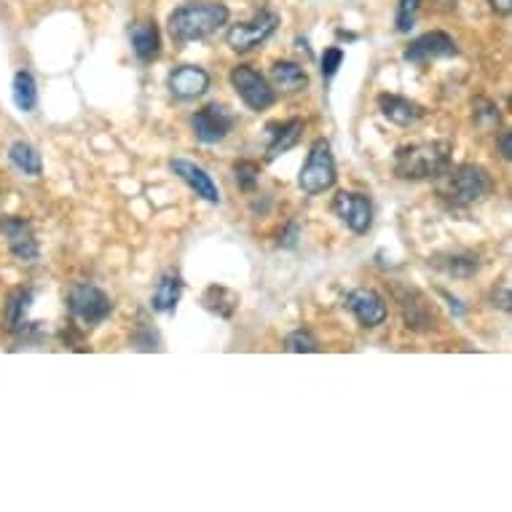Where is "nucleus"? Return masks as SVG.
Segmentation results:
<instances>
[{
	"label": "nucleus",
	"instance_id": "f257e3e1",
	"mask_svg": "<svg viewBox=\"0 0 512 512\" xmlns=\"http://www.w3.org/2000/svg\"><path fill=\"white\" fill-rule=\"evenodd\" d=\"M228 25V9L215 0L185 3L169 14V35L175 43H194L210 38L220 27Z\"/></svg>",
	"mask_w": 512,
	"mask_h": 512
},
{
	"label": "nucleus",
	"instance_id": "f03ea898",
	"mask_svg": "<svg viewBox=\"0 0 512 512\" xmlns=\"http://www.w3.org/2000/svg\"><path fill=\"white\" fill-rule=\"evenodd\" d=\"M451 143H413L397 148L395 172L403 180H429L451 167Z\"/></svg>",
	"mask_w": 512,
	"mask_h": 512
},
{
	"label": "nucleus",
	"instance_id": "7ed1b4c3",
	"mask_svg": "<svg viewBox=\"0 0 512 512\" xmlns=\"http://www.w3.org/2000/svg\"><path fill=\"white\" fill-rule=\"evenodd\" d=\"M437 191L451 204L470 207V204L483 202L494 191V180L480 164H459L454 169L448 167L437 177Z\"/></svg>",
	"mask_w": 512,
	"mask_h": 512
},
{
	"label": "nucleus",
	"instance_id": "20e7f679",
	"mask_svg": "<svg viewBox=\"0 0 512 512\" xmlns=\"http://www.w3.org/2000/svg\"><path fill=\"white\" fill-rule=\"evenodd\" d=\"M336 159H333V151H330L328 140H314L311 143L309 159L301 167V175H298V185H301L303 194L319 196L330 191L336 185Z\"/></svg>",
	"mask_w": 512,
	"mask_h": 512
},
{
	"label": "nucleus",
	"instance_id": "39448f33",
	"mask_svg": "<svg viewBox=\"0 0 512 512\" xmlns=\"http://www.w3.org/2000/svg\"><path fill=\"white\" fill-rule=\"evenodd\" d=\"M68 309L73 319L86 328H97L113 314V301L94 285H76L68 293Z\"/></svg>",
	"mask_w": 512,
	"mask_h": 512
},
{
	"label": "nucleus",
	"instance_id": "423d86ee",
	"mask_svg": "<svg viewBox=\"0 0 512 512\" xmlns=\"http://www.w3.org/2000/svg\"><path fill=\"white\" fill-rule=\"evenodd\" d=\"M231 86L239 94V100L250 110H269L277 102V89L269 84V78L261 76L258 70L250 65H239L231 70Z\"/></svg>",
	"mask_w": 512,
	"mask_h": 512
},
{
	"label": "nucleus",
	"instance_id": "0eeeda50",
	"mask_svg": "<svg viewBox=\"0 0 512 512\" xmlns=\"http://www.w3.org/2000/svg\"><path fill=\"white\" fill-rule=\"evenodd\" d=\"M279 27V17L274 11H261V14H255L250 22H239L226 33V43L236 54H247L255 46H261L271 38V35L277 33Z\"/></svg>",
	"mask_w": 512,
	"mask_h": 512
},
{
	"label": "nucleus",
	"instance_id": "6e6552de",
	"mask_svg": "<svg viewBox=\"0 0 512 512\" xmlns=\"http://www.w3.org/2000/svg\"><path fill=\"white\" fill-rule=\"evenodd\" d=\"M191 126H194V135L199 143L215 145L223 143L231 135V129L236 126V116L228 113L218 102H210V105H204L202 110H196L191 116Z\"/></svg>",
	"mask_w": 512,
	"mask_h": 512
},
{
	"label": "nucleus",
	"instance_id": "1a4fd4ad",
	"mask_svg": "<svg viewBox=\"0 0 512 512\" xmlns=\"http://www.w3.org/2000/svg\"><path fill=\"white\" fill-rule=\"evenodd\" d=\"M333 212L344 220L346 226L352 228L354 234L362 236L373 228V204L365 194H354V191H338L333 199Z\"/></svg>",
	"mask_w": 512,
	"mask_h": 512
},
{
	"label": "nucleus",
	"instance_id": "9d476101",
	"mask_svg": "<svg viewBox=\"0 0 512 512\" xmlns=\"http://www.w3.org/2000/svg\"><path fill=\"white\" fill-rule=\"evenodd\" d=\"M344 303L346 309L357 317V322H360L362 328H378V325L387 322V301H384L376 290H370V287H357L352 293H346Z\"/></svg>",
	"mask_w": 512,
	"mask_h": 512
},
{
	"label": "nucleus",
	"instance_id": "9b49d317",
	"mask_svg": "<svg viewBox=\"0 0 512 512\" xmlns=\"http://www.w3.org/2000/svg\"><path fill=\"white\" fill-rule=\"evenodd\" d=\"M459 54V46L448 33L443 30H432V33H424L421 38L408 46L403 51V57L413 65H424V62H432V59H448Z\"/></svg>",
	"mask_w": 512,
	"mask_h": 512
},
{
	"label": "nucleus",
	"instance_id": "f8f14e48",
	"mask_svg": "<svg viewBox=\"0 0 512 512\" xmlns=\"http://www.w3.org/2000/svg\"><path fill=\"white\" fill-rule=\"evenodd\" d=\"M0 234L6 236V244H9L11 255L22 263L38 261V239L33 234V226L27 223L25 218H3L0 220Z\"/></svg>",
	"mask_w": 512,
	"mask_h": 512
},
{
	"label": "nucleus",
	"instance_id": "ddd939ff",
	"mask_svg": "<svg viewBox=\"0 0 512 512\" xmlns=\"http://www.w3.org/2000/svg\"><path fill=\"white\" fill-rule=\"evenodd\" d=\"M167 86L177 100H196L210 89V73L199 65H183V68H175L169 73Z\"/></svg>",
	"mask_w": 512,
	"mask_h": 512
},
{
	"label": "nucleus",
	"instance_id": "4468645a",
	"mask_svg": "<svg viewBox=\"0 0 512 512\" xmlns=\"http://www.w3.org/2000/svg\"><path fill=\"white\" fill-rule=\"evenodd\" d=\"M169 169H172V172L199 196V199H204V202L210 204H220V188L215 185V180L207 175V169L188 159H172Z\"/></svg>",
	"mask_w": 512,
	"mask_h": 512
},
{
	"label": "nucleus",
	"instance_id": "2eb2a0df",
	"mask_svg": "<svg viewBox=\"0 0 512 512\" xmlns=\"http://www.w3.org/2000/svg\"><path fill=\"white\" fill-rule=\"evenodd\" d=\"M378 110L397 126H413L424 118V108L419 102L400 97V94H378Z\"/></svg>",
	"mask_w": 512,
	"mask_h": 512
},
{
	"label": "nucleus",
	"instance_id": "dca6fc26",
	"mask_svg": "<svg viewBox=\"0 0 512 512\" xmlns=\"http://www.w3.org/2000/svg\"><path fill=\"white\" fill-rule=\"evenodd\" d=\"M129 41H132V51L140 62H153L161 51V33L153 22H137L129 27Z\"/></svg>",
	"mask_w": 512,
	"mask_h": 512
},
{
	"label": "nucleus",
	"instance_id": "f3484780",
	"mask_svg": "<svg viewBox=\"0 0 512 512\" xmlns=\"http://www.w3.org/2000/svg\"><path fill=\"white\" fill-rule=\"evenodd\" d=\"M269 148H266V156L269 159H277L282 153H287L290 148L298 145L303 135V121L301 118H290V121H282V124H274L269 126Z\"/></svg>",
	"mask_w": 512,
	"mask_h": 512
},
{
	"label": "nucleus",
	"instance_id": "a211bd4d",
	"mask_svg": "<svg viewBox=\"0 0 512 512\" xmlns=\"http://www.w3.org/2000/svg\"><path fill=\"white\" fill-rule=\"evenodd\" d=\"M271 84L279 92L287 94H298L306 92L309 89V73L298 65V62H277L274 68H271Z\"/></svg>",
	"mask_w": 512,
	"mask_h": 512
},
{
	"label": "nucleus",
	"instance_id": "6ab92c4d",
	"mask_svg": "<svg viewBox=\"0 0 512 512\" xmlns=\"http://www.w3.org/2000/svg\"><path fill=\"white\" fill-rule=\"evenodd\" d=\"M435 269H440L443 274L454 279H470L478 274L480 263L478 255H470V252H448V255H437Z\"/></svg>",
	"mask_w": 512,
	"mask_h": 512
},
{
	"label": "nucleus",
	"instance_id": "aec40b11",
	"mask_svg": "<svg viewBox=\"0 0 512 512\" xmlns=\"http://www.w3.org/2000/svg\"><path fill=\"white\" fill-rule=\"evenodd\" d=\"M180 295H183V279H180V274H175V271H167V274L159 279L156 290H153L151 306L156 311H161V314L175 311Z\"/></svg>",
	"mask_w": 512,
	"mask_h": 512
},
{
	"label": "nucleus",
	"instance_id": "412c9836",
	"mask_svg": "<svg viewBox=\"0 0 512 512\" xmlns=\"http://www.w3.org/2000/svg\"><path fill=\"white\" fill-rule=\"evenodd\" d=\"M33 306V290H17V293L9 298V306H6V325L14 333H22L27 328V311Z\"/></svg>",
	"mask_w": 512,
	"mask_h": 512
},
{
	"label": "nucleus",
	"instance_id": "4be33fe9",
	"mask_svg": "<svg viewBox=\"0 0 512 512\" xmlns=\"http://www.w3.org/2000/svg\"><path fill=\"white\" fill-rule=\"evenodd\" d=\"M9 161L19 172H25L27 177H38L43 172L41 153L35 151L30 143H14L9 148Z\"/></svg>",
	"mask_w": 512,
	"mask_h": 512
},
{
	"label": "nucleus",
	"instance_id": "5701e85b",
	"mask_svg": "<svg viewBox=\"0 0 512 512\" xmlns=\"http://www.w3.org/2000/svg\"><path fill=\"white\" fill-rule=\"evenodd\" d=\"M14 105H17L22 113H33L38 108V86H35V78L27 73V70H19L14 76Z\"/></svg>",
	"mask_w": 512,
	"mask_h": 512
},
{
	"label": "nucleus",
	"instance_id": "b1692460",
	"mask_svg": "<svg viewBox=\"0 0 512 512\" xmlns=\"http://www.w3.org/2000/svg\"><path fill=\"white\" fill-rule=\"evenodd\" d=\"M202 301H204V309L212 311V314H218V317H231L236 306H239V298H236L231 290L218 285H212L210 290L204 293Z\"/></svg>",
	"mask_w": 512,
	"mask_h": 512
},
{
	"label": "nucleus",
	"instance_id": "393cba45",
	"mask_svg": "<svg viewBox=\"0 0 512 512\" xmlns=\"http://www.w3.org/2000/svg\"><path fill=\"white\" fill-rule=\"evenodd\" d=\"M403 311H405V322H408V328H416V330L429 328V325H432V319H435L432 314H429V309L424 306V303L421 301L411 303V298L403 303Z\"/></svg>",
	"mask_w": 512,
	"mask_h": 512
},
{
	"label": "nucleus",
	"instance_id": "a878e982",
	"mask_svg": "<svg viewBox=\"0 0 512 512\" xmlns=\"http://www.w3.org/2000/svg\"><path fill=\"white\" fill-rule=\"evenodd\" d=\"M234 180L242 191H252L261 180V167L255 161H239V164H234Z\"/></svg>",
	"mask_w": 512,
	"mask_h": 512
},
{
	"label": "nucleus",
	"instance_id": "bb28decb",
	"mask_svg": "<svg viewBox=\"0 0 512 512\" xmlns=\"http://www.w3.org/2000/svg\"><path fill=\"white\" fill-rule=\"evenodd\" d=\"M419 9H421V0H400V3H397V17H395L397 33H411V27L413 22H416Z\"/></svg>",
	"mask_w": 512,
	"mask_h": 512
},
{
	"label": "nucleus",
	"instance_id": "cd10ccee",
	"mask_svg": "<svg viewBox=\"0 0 512 512\" xmlns=\"http://www.w3.org/2000/svg\"><path fill=\"white\" fill-rule=\"evenodd\" d=\"M285 349L293 354H311V352H319V344L317 338L306 333V330H295L290 336L285 338Z\"/></svg>",
	"mask_w": 512,
	"mask_h": 512
},
{
	"label": "nucleus",
	"instance_id": "c85d7f7f",
	"mask_svg": "<svg viewBox=\"0 0 512 512\" xmlns=\"http://www.w3.org/2000/svg\"><path fill=\"white\" fill-rule=\"evenodd\" d=\"M472 108H475V118H478L480 126L499 124V108H496L494 102H488V100H483V97H478V100L472 102Z\"/></svg>",
	"mask_w": 512,
	"mask_h": 512
},
{
	"label": "nucleus",
	"instance_id": "c756f323",
	"mask_svg": "<svg viewBox=\"0 0 512 512\" xmlns=\"http://www.w3.org/2000/svg\"><path fill=\"white\" fill-rule=\"evenodd\" d=\"M341 62H344V49H338V46L325 49V54H322V78L330 81V78L336 76L338 68H341Z\"/></svg>",
	"mask_w": 512,
	"mask_h": 512
},
{
	"label": "nucleus",
	"instance_id": "7c9ffc66",
	"mask_svg": "<svg viewBox=\"0 0 512 512\" xmlns=\"http://www.w3.org/2000/svg\"><path fill=\"white\" fill-rule=\"evenodd\" d=\"M496 143H499V153H502V159L510 161L512 159V132H502Z\"/></svg>",
	"mask_w": 512,
	"mask_h": 512
},
{
	"label": "nucleus",
	"instance_id": "2f4dec72",
	"mask_svg": "<svg viewBox=\"0 0 512 512\" xmlns=\"http://www.w3.org/2000/svg\"><path fill=\"white\" fill-rule=\"evenodd\" d=\"M488 3H491V9H494L499 17H507L512 11V0H488Z\"/></svg>",
	"mask_w": 512,
	"mask_h": 512
},
{
	"label": "nucleus",
	"instance_id": "473e14b6",
	"mask_svg": "<svg viewBox=\"0 0 512 512\" xmlns=\"http://www.w3.org/2000/svg\"><path fill=\"white\" fill-rule=\"evenodd\" d=\"M0 196H3V194H0Z\"/></svg>",
	"mask_w": 512,
	"mask_h": 512
}]
</instances>
